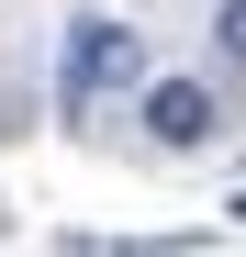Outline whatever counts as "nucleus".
Here are the masks:
<instances>
[{
    "label": "nucleus",
    "mask_w": 246,
    "mask_h": 257,
    "mask_svg": "<svg viewBox=\"0 0 246 257\" xmlns=\"http://www.w3.org/2000/svg\"><path fill=\"white\" fill-rule=\"evenodd\" d=\"M112 90H146V34H135V23H112V12H90V23H67V56H56V112H67V123H90Z\"/></svg>",
    "instance_id": "1"
},
{
    "label": "nucleus",
    "mask_w": 246,
    "mask_h": 257,
    "mask_svg": "<svg viewBox=\"0 0 246 257\" xmlns=\"http://www.w3.org/2000/svg\"><path fill=\"white\" fill-rule=\"evenodd\" d=\"M146 135L190 157V146H213L224 135V101H213V78H146Z\"/></svg>",
    "instance_id": "2"
},
{
    "label": "nucleus",
    "mask_w": 246,
    "mask_h": 257,
    "mask_svg": "<svg viewBox=\"0 0 246 257\" xmlns=\"http://www.w3.org/2000/svg\"><path fill=\"white\" fill-rule=\"evenodd\" d=\"M213 45H224V56L246 67V0H224V12H213Z\"/></svg>",
    "instance_id": "3"
},
{
    "label": "nucleus",
    "mask_w": 246,
    "mask_h": 257,
    "mask_svg": "<svg viewBox=\"0 0 246 257\" xmlns=\"http://www.w3.org/2000/svg\"><path fill=\"white\" fill-rule=\"evenodd\" d=\"M224 212H235V224H246V190H235V201H224Z\"/></svg>",
    "instance_id": "4"
}]
</instances>
